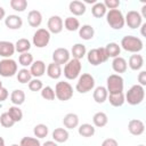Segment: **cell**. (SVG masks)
Returning <instances> with one entry per match:
<instances>
[{"label": "cell", "instance_id": "11", "mask_svg": "<svg viewBox=\"0 0 146 146\" xmlns=\"http://www.w3.org/2000/svg\"><path fill=\"white\" fill-rule=\"evenodd\" d=\"M124 23L128 25V27L132 30L140 27V25L143 24V18L140 16V13H138L137 10H129L124 16Z\"/></svg>", "mask_w": 146, "mask_h": 146}, {"label": "cell", "instance_id": "14", "mask_svg": "<svg viewBox=\"0 0 146 146\" xmlns=\"http://www.w3.org/2000/svg\"><path fill=\"white\" fill-rule=\"evenodd\" d=\"M128 130L133 136H140L145 131V124L139 119H132L128 123Z\"/></svg>", "mask_w": 146, "mask_h": 146}, {"label": "cell", "instance_id": "26", "mask_svg": "<svg viewBox=\"0 0 146 146\" xmlns=\"http://www.w3.org/2000/svg\"><path fill=\"white\" fill-rule=\"evenodd\" d=\"M104 49H105V52H106V55H107L108 58L119 57L120 54H121V47L116 42H110V43H107L104 47Z\"/></svg>", "mask_w": 146, "mask_h": 146}, {"label": "cell", "instance_id": "51", "mask_svg": "<svg viewBox=\"0 0 146 146\" xmlns=\"http://www.w3.org/2000/svg\"><path fill=\"white\" fill-rule=\"evenodd\" d=\"M141 18H146V5L141 6V14H140Z\"/></svg>", "mask_w": 146, "mask_h": 146}, {"label": "cell", "instance_id": "29", "mask_svg": "<svg viewBox=\"0 0 146 146\" xmlns=\"http://www.w3.org/2000/svg\"><path fill=\"white\" fill-rule=\"evenodd\" d=\"M10 102L15 106H19L25 102V92L22 89H15L10 94Z\"/></svg>", "mask_w": 146, "mask_h": 146}, {"label": "cell", "instance_id": "47", "mask_svg": "<svg viewBox=\"0 0 146 146\" xmlns=\"http://www.w3.org/2000/svg\"><path fill=\"white\" fill-rule=\"evenodd\" d=\"M102 146H119V144H117L116 139H114V138H106L103 140Z\"/></svg>", "mask_w": 146, "mask_h": 146}, {"label": "cell", "instance_id": "15", "mask_svg": "<svg viewBox=\"0 0 146 146\" xmlns=\"http://www.w3.org/2000/svg\"><path fill=\"white\" fill-rule=\"evenodd\" d=\"M46 64L43 60H34L32 63V65L30 66V72H31V75L32 78H36L39 79L40 76H42L44 73H46Z\"/></svg>", "mask_w": 146, "mask_h": 146}, {"label": "cell", "instance_id": "23", "mask_svg": "<svg viewBox=\"0 0 146 146\" xmlns=\"http://www.w3.org/2000/svg\"><path fill=\"white\" fill-rule=\"evenodd\" d=\"M51 136H52V139L55 143H65V141H67V139L70 137L68 131L65 128H56L52 131Z\"/></svg>", "mask_w": 146, "mask_h": 146}, {"label": "cell", "instance_id": "34", "mask_svg": "<svg viewBox=\"0 0 146 146\" xmlns=\"http://www.w3.org/2000/svg\"><path fill=\"white\" fill-rule=\"evenodd\" d=\"M31 41L25 39V38H22V39H18L15 43V51L19 52V54H24V52H29V50L31 49Z\"/></svg>", "mask_w": 146, "mask_h": 146}, {"label": "cell", "instance_id": "50", "mask_svg": "<svg viewBox=\"0 0 146 146\" xmlns=\"http://www.w3.org/2000/svg\"><path fill=\"white\" fill-rule=\"evenodd\" d=\"M5 18H6V10L3 9V7L0 6V21H2Z\"/></svg>", "mask_w": 146, "mask_h": 146}, {"label": "cell", "instance_id": "18", "mask_svg": "<svg viewBox=\"0 0 146 146\" xmlns=\"http://www.w3.org/2000/svg\"><path fill=\"white\" fill-rule=\"evenodd\" d=\"M68 10L74 15V16H81L86 13L87 7L86 3L79 0H73L68 3Z\"/></svg>", "mask_w": 146, "mask_h": 146}, {"label": "cell", "instance_id": "39", "mask_svg": "<svg viewBox=\"0 0 146 146\" xmlns=\"http://www.w3.org/2000/svg\"><path fill=\"white\" fill-rule=\"evenodd\" d=\"M34 62L33 59V55L30 54V52H24V54H21L18 56V63L23 66V67H27V66H31L32 63Z\"/></svg>", "mask_w": 146, "mask_h": 146}, {"label": "cell", "instance_id": "8", "mask_svg": "<svg viewBox=\"0 0 146 146\" xmlns=\"http://www.w3.org/2000/svg\"><path fill=\"white\" fill-rule=\"evenodd\" d=\"M106 89L108 94H116L123 92L124 88V80L119 74H111L106 79Z\"/></svg>", "mask_w": 146, "mask_h": 146}, {"label": "cell", "instance_id": "49", "mask_svg": "<svg viewBox=\"0 0 146 146\" xmlns=\"http://www.w3.org/2000/svg\"><path fill=\"white\" fill-rule=\"evenodd\" d=\"M41 146H58L57 143H55L54 140H47L46 143H43Z\"/></svg>", "mask_w": 146, "mask_h": 146}, {"label": "cell", "instance_id": "21", "mask_svg": "<svg viewBox=\"0 0 146 146\" xmlns=\"http://www.w3.org/2000/svg\"><path fill=\"white\" fill-rule=\"evenodd\" d=\"M27 23L32 27H39L42 23V14L39 10H31L27 14Z\"/></svg>", "mask_w": 146, "mask_h": 146}, {"label": "cell", "instance_id": "40", "mask_svg": "<svg viewBox=\"0 0 146 146\" xmlns=\"http://www.w3.org/2000/svg\"><path fill=\"white\" fill-rule=\"evenodd\" d=\"M11 9L18 13H23L27 8V1L26 0H10L9 2Z\"/></svg>", "mask_w": 146, "mask_h": 146}, {"label": "cell", "instance_id": "52", "mask_svg": "<svg viewBox=\"0 0 146 146\" xmlns=\"http://www.w3.org/2000/svg\"><path fill=\"white\" fill-rule=\"evenodd\" d=\"M140 27H141V35L144 36V35H145V31H144V30H145V27H146V23H143V24L140 25Z\"/></svg>", "mask_w": 146, "mask_h": 146}, {"label": "cell", "instance_id": "10", "mask_svg": "<svg viewBox=\"0 0 146 146\" xmlns=\"http://www.w3.org/2000/svg\"><path fill=\"white\" fill-rule=\"evenodd\" d=\"M51 34L47 29H38L32 38V43L33 46H35L36 48H44L48 46L49 41H50Z\"/></svg>", "mask_w": 146, "mask_h": 146}, {"label": "cell", "instance_id": "5", "mask_svg": "<svg viewBox=\"0 0 146 146\" xmlns=\"http://www.w3.org/2000/svg\"><path fill=\"white\" fill-rule=\"evenodd\" d=\"M55 96L60 102L70 100L73 97V87L66 81H59L55 86Z\"/></svg>", "mask_w": 146, "mask_h": 146}, {"label": "cell", "instance_id": "44", "mask_svg": "<svg viewBox=\"0 0 146 146\" xmlns=\"http://www.w3.org/2000/svg\"><path fill=\"white\" fill-rule=\"evenodd\" d=\"M42 88H43V84L40 79L32 78V80L29 82V89L31 91H41Z\"/></svg>", "mask_w": 146, "mask_h": 146}, {"label": "cell", "instance_id": "32", "mask_svg": "<svg viewBox=\"0 0 146 146\" xmlns=\"http://www.w3.org/2000/svg\"><path fill=\"white\" fill-rule=\"evenodd\" d=\"M78 132H79L80 136L88 138V137H92L95 135L96 128L92 124H90V123H82L81 125H79Z\"/></svg>", "mask_w": 146, "mask_h": 146}, {"label": "cell", "instance_id": "28", "mask_svg": "<svg viewBox=\"0 0 146 146\" xmlns=\"http://www.w3.org/2000/svg\"><path fill=\"white\" fill-rule=\"evenodd\" d=\"M110 104L114 107H120L125 103V98H124V94L123 92H116V94H108L107 97Z\"/></svg>", "mask_w": 146, "mask_h": 146}, {"label": "cell", "instance_id": "25", "mask_svg": "<svg viewBox=\"0 0 146 146\" xmlns=\"http://www.w3.org/2000/svg\"><path fill=\"white\" fill-rule=\"evenodd\" d=\"M63 124L66 129H74L79 125V116L75 113H67L63 119Z\"/></svg>", "mask_w": 146, "mask_h": 146}, {"label": "cell", "instance_id": "24", "mask_svg": "<svg viewBox=\"0 0 146 146\" xmlns=\"http://www.w3.org/2000/svg\"><path fill=\"white\" fill-rule=\"evenodd\" d=\"M78 31H79V36L82 40H86V41L91 40L94 38V35H95V30L89 24H84V25L80 26V29Z\"/></svg>", "mask_w": 146, "mask_h": 146}, {"label": "cell", "instance_id": "38", "mask_svg": "<svg viewBox=\"0 0 146 146\" xmlns=\"http://www.w3.org/2000/svg\"><path fill=\"white\" fill-rule=\"evenodd\" d=\"M8 114L10 115V117L14 120L15 123L22 121V119H23V112L19 108V106H15V105L10 106L8 108Z\"/></svg>", "mask_w": 146, "mask_h": 146}, {"label": "cell", "instance_id": "6", "mask_svg": "<svg viewBox=\"0 0 146 146\" xmlns=\"http://www.w3.org/2000/svg\"><path fill=\"white\" fill-rule=\"evenodd\" d=\"M82 70V64L79 59H70L65 66H64V76L67 80H75L76 78L80 76Z\"/></svg>", "mask_w": 146, "mask_h": 146}, {"label": "cell", "instance_id": "27", "mask_svg": "<svg viewBox=\"0 0 146 146\" xmlns=\"http://www.w3.org/2000/svg\"><path fill=\"white\" fill-rule=\"evenodd\" d=\"M46 72H47V75L50 78V79H54V80H57L62 76V67L58 65V64H55V63H50L48 64L47 68H46Z\"/></svg>", "mask_w": 146, "mask_h": 146}, {"label": "cell", "instance_id": "31", "mask_svg": "<svg viewBox=\"0 0 146 146\" xmlns=\"http://www.w3.org/2000/svg\"><path fill=\"white\" fill-rule=\"evenodd\" d=\"M107 122H108V117H107L106 113H104V112H97L92 116L94 127L103 128V127H105L107 124Z\"/></svg>", "mask_w": 146, "mask_h": 146}, {"label": "cell", "instance_id": "56", "mask_svg": "<svg viewBox=\"0 0 146 146\" xmlns=\"http://www.w3.org/2000/svg\"><path fill=\"white\" fill-rule=\"evenodd\" d=\"M137 146H145V145H143V144H141V145H137Z\"/></svg>", "mask_w": 146, "mask_h": 146}, {"label": "cell", "instance_id": "43", "mask_svg": "<svg viewBox=\"0 0 146 146\" xmlns=\"http://www.w3.org/2000/svg\"><path fill=\"white\" fill-rule=\"evenodd\" d=\"M19 146H41V143L38 138H34V137H23L21 143H19Z\"/></svg>", "mask_w": 146, "mask_h": 146}, {"label": "cell", "instance_id": "17", "mask_svg": "<svg viewBox=\"0 0 146 146\" xmlns=\"http://www.w3.org/2000/svg\"><path fill=\"white\" fill-rule=\"evenodd\" d=\"M15 54V43L10 41H0V57L10 58Z\"/></svg>", "mask_w": 146, "mask_h": 146}, {"label": "cell", "instance_id": "54", "mask_svg": "<svg viewBox=\"0 0 146 146\" xmlns=\"http://www.w3.org/2000/svg\"><path fill=\"white\" fill-rule=\"evenodd\" d=\"M11 146H19V145H18V144H13Z\"/></svg>", "mask_w": 146, "mask_h": 146}, {"label": "cell", "instance_id": "16", "mask_svg": "<svg viewBox=\"0 0 146 146\" xmlns=\"http://www.w3.org/2000/svg\"><path fill=\"white\" fill-rule=\"evenodd\" d=\"M5 25L9 30H19L23 26V19L18 15H8L5 18Z\"/></svg>", "mask_w": 146, "mask_h": 146}, {"label": "cell", "instance_id": "46", "mask_svg": "<svg viewBox=\"0 0 146 146\" xmlns=\"http://www.w3.org/2000/svg\"><path fill=\"white\" fill-rule=\"evenodd\" d=\"M138 84H140L141 87H144V86H146V71H140L139 73H138Z\"/></svg>", "mask_w": 146, "mask_h": 146}, {"label": "cell", "instance_id": "9", "mask_svg": "<svg viewBox=\"0 0 146 146\" xmlns=\"http://www.w3.org/2000/svg\"><path fill=\"white\" fill-rule=\"evenodd\" d=\"M18 66L13 58H3L0 60V75L3 78H11L16 75Z\"/></svg>", "mask_w": 146, "mask_h": 146}, {"label": "cell", "instance_id": "7", "mask_svg": "<svg viewBox=\"0 0 146 146\" xmlns=\"http://www.w3.org/2000/svg\"><path fill=\"white\" fill-rule=\"evenodd\" d=\"M87 59H88L89 64H91L92 66H98V65L105 63L108 59V57L105 52L104 47H99V48L90 49L87 52Z\"/></svg>", "mask_w": 146, "mask_h": 146}, {"label": "cell", "instance_id": "4", "mask_svg": "<svg viewBox=\"0 0 146 146\" xmlns=\"http://www.w3.org/2000/svg\"><path fill=\"white\" fill-rule=\"evenodd\" d=\"M95 88V79L89 73H82L78 78V82L75 84V90L80 94H87Z\"/></svg>", "mask_w": 146, "mask_h": 146}, {"label": "cell", "instance_id": "1", "mask_svg": "<svg viewBox=\"0 0 146 146\" xmlns=\"http://www.w3.org/2000/svg\"><path fill=\"white\" fill-rule=\"evenodd\" d=\"M120 47L128 51V52H132V54H138L139 51L143 50L144 48V42L140 38L135 36V35H125L122 38L121 40V44Z\"/></svg>", "mask_w": 146, "mask_h": 146}, {"label": "cell", "instance_id": "20", "mask_svg": "<svg viewBox=\"0 0 146 146\" xmlns=\"http://www.w3.org/2000/svg\"><path fill=\"white\" fill-rule=\"evenodd\" d=\"M112 68H113V71H114L115 73H117L119 75H120L121 73H124V72L127 71V68H128V64H127L125 58H123V57H121V56L113 58V60H112Z\"/></svg>", "mask_w": 146, "mask_h": 146}, {"label": "cell", "instance_id": "13", "mask_svg": "<svg viewBox=\"0 0 146 146\" xmlns=\"http://www.w3.org/2000/svg\"><path fill=\"white\" fill-rule=\"evenodd\" d=\"M71 59V52L66 48H57L52 52V63L58 64L59 66L65 65Z\"/></svg>", "mask_w": 146, "mask_h": 146}, {"label": "cell", "instance_id": "55", "mask_svg": "<svg viewBox=\"0 0 146 146\" xmlns=\"http://www.w3.org/2000/svg\"><path fill=\"white\" fill-rule=\"evenodd\" d=\"M1 88H2V82L0 81V89H1Z\"/></svg>", "mask_w": 146, "mask_h": 146}, {"label": "cell", "instance_id": "30", "mask_svg": "<svg viewBox=\"0 0 146 146\" xmlns=\"http://www.w3.org/2000/svg\"><path fill=\"white\" fill-rule=\"evenodd\" d=\"M71 55L73 56L74 59H82L86 55H87V49L86 46L82 43H75L72 49H71Z\"/></svg>", "mask_w": 146, "mask_h": 146}, {"label": "cell", "instance_id": "53", "mask_svg": "<svg viewBox=\"0 0 146 146\" xmlns=\"http://www.w3.org/2000/svg\"><path fill=\"white\" fill-rule=\"evenodd\" d=\"M0 146H6L5 145V139L2 137H0Z\"/></svg>", "mask_w": 146, "mask_h": 146}, {"label": "cell", "instance_id": "42", "mask_svg": "<svg viewBox=\"0 0 146 146\" xmlns=\"http://www.w3.org/2000/svg\"><path fill=\"white\" fill-rule=\"evenodd\" d=\"M0 124L3 127V128H11L15 122L14 120L10 117V115L8 114V112H5L0 115Z\"/></svg>", "mask_w": 146, "mask_h": 146}, {"label": "cell", "instance_id": "35", "mask_svg": "<svg viewBox=\"0 0 146 146\" xmlns=\"http://www.w3.org/2000/svg\"><path fill=\"white\" fill-rule=\"evenodd\" d=\"M106 13H107V9H106V7L104 6V3L100 2V1H97V2L94 3V6L91 7V14H92V16L96 17V18H102V17H104V16L106 15Z\"/></svg>", "mask_w": 146, "mask_h": 146}, {"label": "cell", "instance_id": "3", "mask_svg": "<svg viewBox=\"0 0 146 146\" xmlns=\"http://www.w3.org/2000/svg\"><path fill=\"white\" fill-rule=\"evenodd\" d=\"M106 22L113 30H121L125 25L124 15L120 9H111L106 13Z\"/></svg>", "mask_w": 146, "mask_h": 146}, {"label": "cell", "instance_id": "12", "mask_svg": "<svg viewBox=\"0 0 146 146\" xmlns=\"http://www.w3.org/2000/svg\"><path fill=\"white\" fill-rule=\"evenodd\" d=\"M64 29V23L60 16L58 15H52L49 17L47 22V30L50 32V34H58L63 31Z\"/></svg>", "mask_w": 146, "mask_h": 146}, {"label": "cell", "instance_id": "37", "mask_svg": "<svg viewBox=\"0 0 146 146\" xmlns=\"http://www.w3.org/2000/svg\"><path fill=\"white\" fill-rule=\"evenodd\" d=\"M33 133H34V136H35L38 139L46 138V137L48 136V133H49V128H48L46 124H43V123H39V124H36V125L34 127Z\"/></svg>", "mask_w": 146, "mask_h": 146}, {"label": "cell", "instance_id": "19", "mask_svg": "<svg viewBox=\"0 0 146 146\" xmlns=\"http://www.w3.org/2000/svg\"><path fill=\"white\" fill-rule=\"evenodd\" d=\"M92 97H94V100L97 103V104H103L107 100V97H108V92H107V89L106 87H103V86H98L94 89V94H92Z\"/></svg>", "mask_w": 146, "mask_h": 146}, {"label": "cell", "instance_id": "41", "mask_svg": "<svg viewBox=\"0 0 146 146\" xmlns=\"http://www.w3.org/2000/svg\"><path fill=\"white\" fill-rule=\"evenodd\" d=\"M41 97L46 100H54L55 99V90L50 86H46L41 89Z\"/></svg>", "mask_w": 146, "mask_h": 146}, {"label": "cell", "instance_id": "22", "mask_svg": "<svg viewBox=\"0 0 146 146\" xmlns=\"http://www.w3.org/2000/svg\"><path fill=\"white\" fill-rule=\"evenodd\" d=\"M127 64L132 71H139L144 66V57L139 54H133L129 57V62Z\"/></svg>", "mask_w": 146, "mask_h": 146}, {"label": "cell", "instance_id": "48", "mask_svg": "<svg viewBox=\"0 0 146 146\" xmlns=\"http://www.w3.org/2000/svg\"><path fill=\"white\" fill-rule=\"evenodd\" d=\"M8 96H9L8 90H7L5 87H2V88L0 89V103H1V102H5V100L8 98Z\"/></svg>", "mask_w": 146, "mask_h": 146}, {"label": "cell", "instance_id": "36", "mask_svg": "<svg viewBox=\"0 0 146 146\" xmlns=\"http://www.w3.org/2000/svg\"><path fill=\"white\" fill-rule=\"evenodd\" d=\"M16 78H17V81L19 83H29L32 80V75H31L30 70H27L25 67H23V68H21V70L17 71Z\"/></svg>", "mask_w": 146, "mask_h": 146}, {"label": "cell", "instance_id": "33", "mask_svg": "<svg viewBox=\"0 0 146 146\" xmlns=\"http://www.w3.org/2000/svg\"><path fill=\"white\" fill-rule=\"evenodd\" d=\"M64 23V27L70 31V32H74V31H78L80 29V22L76 17L74 16H68L65 18V21L63 22Z\"/></svg>", "mask_w": 146, "mask_h": 146}, {"label": "cell", "instance_id": "2", "mask_svg": "<svg viewBox=\"0 0 146 146\" xmlns=\"http://www.w3.org/2000/svg\"><path fill=\"white\" fill-rule=\"evenodd\" d=\"M124 98H125V102L129 105L136 106V105L141 104L144 98H145V89H144V87H141L138 83L131 86L130 89L124 95Z\"/></svg>", "mask_w": 146, "mask_h": 146}, {"label": "cell", "instance_id": "45", "mask_svg": "<svg viewBox=\"0 0 146 146\" xmlns=\"http://www.w3.org/2000/svg\"><path fill=\"white\" fill-rule=\"evenodd\" d=\"M104 6L106 7V9H117L120 7V0H105Z\"/></svg>", "mask_w": 146, "mask_h": 146}]
</instances>
